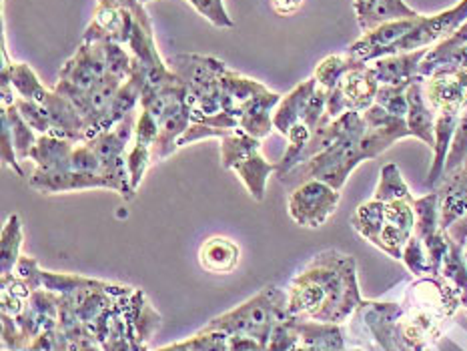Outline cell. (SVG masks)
<instances>
[{"label":"cell","mask_w":467,"mask_h":351,"mask_svg":"<svg viewBox=\"0 0 467 351\" xmlns=\"http://www.w3.org/2000/svg\"><path fill=\"white\" fill-rule=\"evenodd\" d=\"M135 115L137 110L115 129L83 143L40 135L28 157L35 163L28 185L43 195L110 189L127 201L135 199L137 191L130 185L127 169V153L137 125Z\"/></svg>","instance_id":"cell-1"},{"label":"cell","mask_w":467,"mask_h":351,"mask_svg":"<svg viewBox=\"0 0 467 351\" xmlns=\"http://www.w3.org/2000/svg\"><path fill=\"white\" fill-rule=\"evenodd\" d=\"M333 143L323 153L291 170L287 177H299L301 183L317 179L341 191L345 181L363 160L379 157L400 139L411 137L408 120L388 113L379 105L369 107L365 113H345L333 119Z\"/></svg>","instance_id":"cell-2"},{"label":"cell","mask_w":467,"mask_h":351,"mask_svg":"<svg viewBox=\"0 0 467 351\" xmlns=\"http://www.w3.org/2000/svg\"><path fill=\"white\" fill-rule=\"evenodd\" d=\"M363 304L358 263L337 249H325L291 279L289 314L319 324L343 325Z\"/></svg>","instance_id":"cell-3"},{"label":"cell","mask_w":467,"mask_h":351,"mask_svg":"<svg viewBox=\"0 0 467 351\" xmlns=\"http://www.w3.org/2000/svg\"><path fill=\"white\" fill-rule=\"evenodd\" d=\"M400 351H425L438 344L450 321L463 307L462 291L443 275L415 277L400 301Z\"/></svg>","instance_id":"cell-4"},{"label":"cell","mask_w":467,"mask_h":351,"mask_svg":"<svg viewBox=\"0 0 467 351\" xmlns=\"http://www.w3.org/2000/svg\"><path fill=\"white\" fill-rule=\"evenodd\" d=\"M287 315V289L267 285L235 309L213 317L205 327L223 331L229 339V351H267Z\"/></svg>","instance_id":"cell-5"},{"label":"cell","mask_w":467,"mask_h":351,"mask_svg":"<svg viewBox=\"0 0 467 351\" xmlns=\"http://www.w3.org/2000/svg\"><path fill=\"white\" fill-rule=\"evenodd\" d=\"M351 225L358 233L383 253L401 261L403 249L415 231V199H371L361 203L351 215Z\"/></svg>","instance_id":"cell-6"},{"label":"cell","mask_w":467,"mask_h":351,"mask_svg":"<svg viewBox=\"0 0 467 351\" xmlns=\"http://www.w3.org/2000/svg\"><path fill=\"white\" fill-rule=\"evenodd\" d=\"M169 68L177 73L187 88V100L191 107V123L207 117H215L223 110L221 75L227 65L215 57L185 53L175 55L167 60Z\"/></svg>","instance_id":"cell-7"},{"label":"cell","mask_w":467,"mask_h":351,"mask_svg":"<svg viewBox=\"0 0 467 351\" xmlns=\"http://www.w3.org/2000/svg\"><path fill=\"white\" fill-rule=\"evenodd\" d=\"M219 155L221 167L231 169L237 173L241 183L245 185L247 193L263 201L267 195V183L273 173H277V163L269 160L261 153V139L247 135L245 130H233L231 135L219 139Z\"/></svg>","instance_id":"cell-8"},{"label":"cell","mask_w":467,"mask_h":351,"mask_svg":"<svg viewBox=\"0 0 467 351\" xmlns=\"http://www.w3.org/2000/svg\"><path fill=\"white\" fill-rule=\"evenodd\" d=\"M107 40L105 38H85L77 48V53L70 57L63 65L58 73V83L55 90L65 98L73 100L100 87L110 78H117L110 75L107 65ZM120 80V78H117ZM125 83V80H120Z\"/></svg>","instance_id":"cell-9"},{"label":"cell","mask_w":467,"mask_h":351,"mask_svg":"<svg viewBox=\"0 0 467 351\" xmlns=\"http://www.w3.org/2000/svg\"><path fill=\"white\" fill-rule=\"evenodd\" d=\"M378 90L379 80L375 77V70L368 63H361L345 73L339 85L329 93L327 117L333 120L345 113H365L375 105Z\"/></svg>","instance_id":"cell-10"},{"label":"cell","mask_w":467,"mask_h":351,"mask_svg":"<svg viewBox=\"0 0 467 351\" xmlns=\"http://www.w3.org/2000/svg\"><path fill=\"white\" fill-rule=\"evenodd\" d=\"M341 193L323 181L311 179L293 191L287 201L289 217L297 225L317 229L327 221L339 207Z\"/></svg>","instance_id":"cell-11"},{"label":"cell","mask_w":467,"mask_h":351,"mask_svg":"<svg viewBox=\"0 0 467 351\" xmlns=\"http://www.w3.org/2000/svg\"><path fill=\"white\" fill-rule=\"evenodd\" d=\"M403 314L401 304L393 301H365L353 314L361 329L358 337H369L381 351H400L398 325Z\"/></svg>","instance_id":"cell-12"},{"label":"cell","mask_w":467,"mask_h":351,"mask_svg":"<svg viewBox=\"0 0 467 351\" xmlns=\"http://www.w3.org/2000/svg\"><path fill=\"white\" fill-rule=\"evenodd\" d=\"M425 98L435 113L465 110L467 107V68L441 67L425 78Z\"/></svg>","instance_id":"cell-13"},{"label":"cell","mask_w":467,"mask_h":351,"mask_svg":"<svg viewBox=\"0 0 467 351\" xmlns=\"http://www.w3.org/2000/svg\"><path fill=\"white\" fill-rule=\"evenodd\" d=\"M420 18L411 20H395V23H385L378 28L369 30V33H363L359 40L348 48V55L355 60H361V63H371V60H378L383 57L391 55V48L400 43V40L410 35L411 30L418 26Z\"/></svg>","instance_id":"cell-14"},{"label":"cell","mask_w":467,"mask_h":351,"mask_svg":"<svg viewBox=\"0 0 467 351\" xmlns=\"http://www.w3.org/2000/svg\"><path fill=\"white\" fill-rule=\"evenodd\" d=\"M157 135H159V127L155 123V119L150 117L147 110H140L137 117L133 143H130L129 153H127V169H129L130 185H133L135 191H139L140 183H143L145 179V173L149 170V167L153 165V147H155Z\"/></svg>","instance_id":"cell-15"},{"label":"cell","mask_w":467,"mask_h":351,"mask_svg":"<svg viewBox=\"0 0 467 351\" xmlns=\"http://www.w3.org/2000/svg\"><path fill=\"white\" fill-rule=\"evenodd\" d=\"M281 98L283 95L273 93V90L267 88L265 93H261L249 98L247 103H243L235 113L239 129L261 140L269 137L273 130H275V127H273V113H275Z\"/></svg>","instance_id":"cell-16"},{"label":"cell","mask_w":467,"mask_h":351,"mask_svg":"<svg viewBox=\"0 0 467 351\" xmlns=\"http://www.w3.org/2000/svg\"><path fill=\"white\" fill-rule=\"evenodd\" d=\"M135 28V15L117 6L97 5L93 20L85 30V38H105L127 46Z\"/></svg>","instance_id":"cell-17"},{"label":"cell","mask_w":467,"mask_h":351,"mask_svg":"<svg viewBox=\"0 0 467 351\" xmlns=\"http://www.w3.org/2000/svg\"><path fill=\"white\" fill-rule=\"evenodd\" d=\"M289 351H348L341 325L296 319V337Z\"/></svg>","instance_id":"cell-18"},{"label":"cell","mask_w":467,"mask_h":351,"mask_svg":"<svg viewBox=\"0 0 467 351\" xmlns=\"http://www.w3.org/2000/svg\"><path fill=\"white\" fill-rule=\"evenodd\" d=\"M435 191L440 195V227L448 231L467 213V160L445 175Z\"/></svg>","instance_id":"cell-19"},{"label":"cell","mask_w":467,"mask_h":351,"mask_svg":"<svg viewBox=\"0 0 467 351\" xmlns=\"http://www.w3.org/2000/svg\"><path fill=\"white\" fill-rule=\"evenodd\" d=\"M353 6L355 16H358V25L363 33H369V30L385 23L421 16L405 0H353Z\"/></svg>","instance_id":"cell-20"},{"label":"cell","mask_w":467,"mask_h":351,"mask_svg":"<svg viewBox=\"0 0 467 351\" xmlns=\"http://www.w3.org/2000/svg\"><path fill=\"white\" fill-rule=\"evenodd\" d=\"M431 50L428 48H418V50H410V53H398V55H389L373 60L371 68L375 70V77H378L379 85H405L411 83L420 75V65Z\"/></svg>","instance_id":"cell-21"},{"label":"cell","mask_w":467,"mask_h":351,"mask_svg":"<svg viewBox=\"0 0 467 351\" xmlns=\"http://www.w3.org/2000/svg\"><path fill=\"white\" fill-rule=\"evenodd\" d=\"M425 77H418L413 83L408 87V129L410 135L423 140L425 145H430L433 149L435 143V119H438V113L430 107L428 98H425V90H423Z\"/></svg>","instance_id":"cell-22"},{"label":"cell","mask_w":467,"mask_h":351,"mask_svg":"<svg viewBox=\"0 0 467 351\" xmlns=\"http://www.w3.org/2000/svg\"><path fill=\"white\" fill-rule=\"evenodd\" d=\"M315 88H317V80L311 77L307 80H303V83L293 88L289 95L281 98L275 113H273V127H275V130H279L283 137H287L289 130L299 123L303 115H306V108L315 93Z\"/></svg>","instance_id":"cell-23"},{"label":"cell","mask_w":467,"mask_h":351,"mask_svg":"<svg viewBox=\"0 0 467 351\" xmlns=\"http://www.w3.org/2000/svg\"><path fill=\"white\" fill-rule=\"evenodd\" d=\"M241 249L229 237H211L199 247L201 267L215 275H227L239 265Z\"/></svg>","instance_id":"cell-24"},{"label":"cell","mask_w":467,"mask_h":351,"mask_svg":"<svg viewBox=\"0 0 467 351\" xmlns=\"http://www.w3.org/2000/svg\"><path fill=\"white\" fill-rule=\"evenodd\" d=\"M221 90H223V110L229 113L231 117H235L237 108L243 103H247L249 98L265 93L267 87L261 85L259 80L243 77L241 73H237V70L227 67L221 75Z\"/></svg>","instance_id":"cell-25"},{"label":"cell","mask_w":467,"mask_h":351,"mask_svg":"<svg viewBox=\"0 0 467 351\" xmlns=\"http://www.w3.org/2000/svg\"><path fill=\"white\" fill-rule=\"evenodd\" d=\"M23 221L18 215H10L0 235V275H10L16 269L23 247Z\"/></svg>","instance_id":"cell-26"},{"label":"cell","mask_w":467,"mask_h":351,"mask_svg":"<svg viewBox=\"0 0 467 351\" xmlns=\"http://www.w3.org/2000/svg\"><path fill=\"white\" fill-rule=\"evenodd\" d=\"M0 119L6 120L10 127V135H13V143H15L18 159L20 160L28 159L30 150H33V147L36 145L38 135L28 127V123L23 119V115L18 113V108L15 105L0 107Z\"/></svg>","instance_id":"cell-27"},{"label":"cell","mask_w":467,"mask_h":351,"mask_svg":"<svg viewBox=\"0 0 467 351\" xmlns=\"http://www.w3.org/2000/svg\"><path fill=\"white\" fill-rule=\"evenodd\" d=\"M361 60H355L349 55H331V57H325L321 63L315 68V80H317V85L321 88L331 90L339 85V80L345 77V73H349L351 68L359 67Z\"/></svg>","instance_id":"cell-28"},{"label":"cell","mask_w":467,"mask_h":351,"mask_svg":"<svg viewBox=\"0 0 467 351\" xmlns=\"http://www.w3.org/2000/svg\"><path fill=\"white\" fill-rule=\"evenodd\" d=\"M155 351H229V339L223 331L202 327L195 336L189 339L177 341L165 347H159Z\"/></svg>","instance_id":"cell-29"},{"label":"cell","mask_w":467,"mask_h":351,"mask_svg":"<svg viewBox=\"0 0 467 351\" xmlns=\"http://www.w3.org/2000/svg\"><path fill=\"white\" fill-rule=\"evenodd\" d=\"M413 83V80H411ZM411 83L405 85H379L378 97H375V105L383 107L388 113L395 117H408L410 103H408V87Z\"/></svg>","instance_id":"cell-30"},{"label":"cell","mask_w":467,"mask_h":351,"mask_svg":"<svg viewBox=\"0 0 467 351\" xmlns=\"http://www.w3.org/2000/svg\"><path fill=\"white\" fill-rule=\"evenodd\" d=\"M441 67H455V68H467V43L450 50V53L440 55V57H431L430 53L425 55L420 65V75L428 78L433 70H438Z\"/></svg>","instance_id":"cell-31"},{"label":"cell","mask_w":467,"mask_h":351,"mask_svg":"<svg viewBox=\"0 0 467 351\" xmlns=\"http://www.w3.org/2000/svg\"><path fill=\"white\" fill-rule=\"evenodd\" d=\"M465 157H467V107L460 117L458 129H455V135H453L451 147H450V155H448V160H445V175H450L451 170L460 169L465 163Z\"/></svg>","instance_id":"cell-32"},{"label":"cell","mask_w":467,"mask_h":351,"mask_svg":"<svg viewBox=\"0 0 467 351\" xmlns=\"http://www.w3.org/2000/svg\"><path fill=\"white\" fill-rule=\"evenodd\" d=\"M189 5L195 6L197 13L201 16H205L211 25H215L217 28H233L235 23L229 16L225 3L223 0H189Z\"/></svg>","instance_id":"cell-33"},{"label":"cell","mask_w":467,"mask_h":351,"mask_svg":"<svg viewBox=\"0 0 467 351\" xmlns=\"http://www.w3.org/2000/svg\"><path fill=\"white\" fill-rule=\"evenodd\" d=\"M303 3H306V0H271V6L279 16H291L297 13Z\"/></svg>","instance_id":"cell-34"},{"label":"cell","mask_w":467,"mask_h":351,"mask_svg":"<svg viewBox=\"0 0 467 351\" xmlns=\"http://www.w3.org/2000/svg\"><path fill=\"white\" fill-rule=\"evenodd\" d=\"M448 235L455 241V243L465 247V243H467V213L460 221H455V223L448 229Z\"/></svg>","instance_id":"cell-35"},{"label":"cell","mask_w":467,"mask_h":351,"mask_svg":"<svg viewBox=\"0 0 467 351\" xmlns=\"http://www.w3.org/2000/svg\"><path fill=\"white\" fill-rule=\"evenodd\" d=\"M97 5H105V6H117L123 10H130V13H137L140 6H145L140 0H97Z\"/></svg>","instance_id":"cell-36"},{"label":"cell","mask_w":467,"mask_h":351,"mask_svg":"<svg viewBox=\"0 0 467 351\" xmlns=\"http://www.w3.org/2000/svg\"><path fill=\"white\" fill-rule=\"evenodd\" d=\"M140 3H143V5H147V3H150V0H140Z\"/></svg>","instance_id":"cell-37"},{"label":"cell","mask_w":467,"mask_h":351,"mask_svg":"<svg viewBox=\"0 0 467 351\" xmlns=\"http://www.w3.org/2000/svg\"><path fill=\"white\" fill-rule=\"evenodd\" d=\"M465 314H467V307H465Z\"/></svg>","instance_id":"cell-38"}]
</instances>
